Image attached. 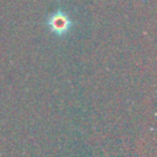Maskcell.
I'll list each match as a JSON object with an SVG mask.
<instances>
[{
    "instance_id": "obj_1",
    "label": "cell",
    "mask_w": 157,
    "mask_h": 157,
    "mask_svg": "<svg viewBox=\"0 0 157 157\" xmlns=\"http://www.w3.org/2000/svg\"><path fill=\"white\" fill-rule=\"evenodd\" d=\"M70 21L64 15H54L49 21L50 31L54 32L56 36H65L70 29Z\"/></svg>"
}]
</instances>
